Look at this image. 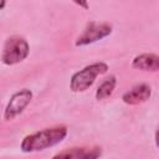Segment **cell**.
Returning <instances> with one entry per match:
<instances>
[{
    "label": "cell",
    "instance_id": "1",
    "mask_svg": "<svg viewBox=\"0 0 159 159\" xmlns=\"http://www.w3.org/2000/svg\"><path fill=\"white\" fill-rule=\"evenodd\" d=\"M68 128L65 124H56L48 128H43L39 132L24 137L20 144V149L24 153L41 152L61 143L67 135Z\"/></svg>",
    "mask_w": 159,
    "mask_h": 159
},
{
    "label": "cell",
    "instance_id": "2",
    "mask_svg": "<svg viewBox=\"0 0 159 159\" xmlns=\"http://www.w3.org/2000/svg\"><path fill=\"white\" fill-rule=\"evenodd\" d=\"M108 65L106 62H93L91 65L84 66L82 70L75 72L71 76L70 80V89L75 93H80V92H84L87 91L89 87H92V84L94 83L96 78L103 73H106L108 71Z\"/></svg>",
    "mask_w": 159,
    "mask_h": 159
},
{
    "label": "cell",
    "instance_id": "3",
    "mask_svg": "<svg viewBox=\"0 0 159 159\" xmlns=\"http://www.w3.org/2000/svg\"><path fill=\"white\" fill-rule=\"evenodd\" d=\"M30 52L29 42L25 37L19 35H12L6 39L2 52H1V62L6 66H12L22 62Z\"/></svg>",
    "mask_w": 159,
    "mask_h": 159
},
{
    "label": "cell",
    "instance_id": "4",
    "mask_svg": "<svg viewBox=\"0 0 159 159\" xmlns=\"http://www.w3.org/2000/svg\"><path fill=\"white\" fill-rule=\"evenodd\" d=\"M113 31V26L108 22H96V21H89L82 34L76 39L75 45L77 47L81 46H87L91 43H94L107 36H109Z\"/></svg>",
    "mask_w": 159,
    "mask_h": 159
},
{
    "label": "cell",
    "instance_id": "5",
    "mask_svg": "<svg viewBox=\"0 0 159 159\" xmlns=\"http://www.w3.org/2000/svg\"><path fill=\"white\" fill-rule=\"evenodd\" d=\"M31 99H32V92L29 88H22L20 91L15 92L10 97L7 104L4 109V119L6 122L15 119L30 104Z\"/></svg>",
    "mask_w": 159,
    "mask_h": 159
},
{
    "label": "cell",
    "instance_id": "6",
    "mask_svg": "<svg viewBox=\"0 0 159 159\" xmlns=\"http://www.w3.org/2000/svg\"><path fill=\"white\" fill-rule=\"evenodd\" d=\"M102 155V148L98 145L88 147V145H81V147H71L67 148L57 154L53 155V158H61V159H94Z\"/></svg>",
    "mask_w": 159,
    "mask_h": 159
},
{
    "label": "cell",
    "instance_id": "7",
    "mask_svg": "<svg viewBox=\"0 0 159 159\" xmlns=\"http://www.w3.org/2000/svg\"><path fill=\"white\" fill-rule=\"evenodd\" d=\"M152 96V87L148 83H139L133 86L129 91L123 93L122 101L129 106H137L148 101Z\"/></svg>",
    "mask_w": 159,
    "mask_h": 159
},
{
    "label": "cell",
    "instance_id": "8",
    "mask_svg": "<svg viewBox=\"0 0 159 159\" xmlns=\"http://www.w3.org/2000/svg\"><path fill=\"white\" fill-rule=\"evenodd\" d=\"M132 67L142 71L157 72L159 70V57L155 53H140L132 60Z\"/></svg>",
    "mask_w": 159,
    "mask_h": 159
},
{
    "label": "cell",
    "instance_id": "9",
    "mask_svg": "<svg viewBox=\"0 0 159 159\" xmlns=\"http://www.w3.org/2000/svg\"><path fill=\"white\" fill-rule=\"evenodd\" d=\"M116 86H117V77L114 75H111L107 78H104V81L98 86V88L96 91V99L103 101V99L108 98L109 96H112Z\"/></svg>",
    "mask_w": 159,
    "mask_h": 159
},
{
    "label": "cell",
    "instance_id": "10",
    "mask_svg": "<svg viewBox=\"0 0 159 159\" xmlns=\"http://www.w3.org/2000/svg\"><path fill=\"white\" fill-rule=\"evenodd\" d=\"M71 1H73L76 5H78L80 7H82V9H84V10H87V9L89 7L87 0H71Z\"/></svg>",
    "mask_w": 159,
    "mask_h": 159
},
{
    "label": "cell",
    "instance_id": "11",
    "mask_svg": "<svg viewBox=\"0 0 159 159\" xmlns=\"http://www.w3.org/2000/svg\"><path fill=\"white\" fill-rule=\"evenodd\" d=\"M6 5V0H0V10H2Z\"/></svg>",
    "mask_w": 159,
    "mask_h": 159
}]
</instances>
